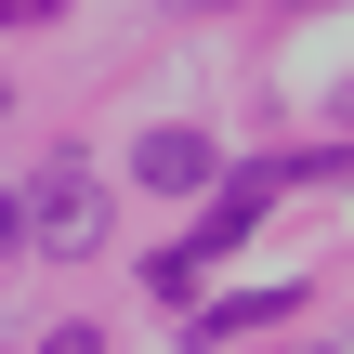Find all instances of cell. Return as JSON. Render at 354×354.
Masks as SVG:
<instances>
[{
  "label": "cell",
  "instance_id": "cell-2",
  "mask_svg": "<svg viewBox=\"0 0 354 354\" xmlns=\"http://www.w3.org/2000/svg\"><path fill=\"white\" fill-rule=\"evenodd\" d=\"M131 184L145 197H197V184H223V145L210 131H145L131 145Z\"/></svg>",
  "mask_w": 354,
  "mask_h": 354
},
{
  "label": "cell",
  "instance_id": "cell-1",
  "mask_svg": "<svg viewBox=\"0 0 354 354\" xmlns=\"http://www.w3.org/2000/svg\"><path fill=\"white\" fill-rule=\"evenodd\" d=\"M13 236H26V250H53V263H79V250L105 236V184L53 158V171H39V184L13 197Z\"/></svg>",
  "mask_w": 354,
  "mask_h": 354
},
{
  "label": "cell",
  "instance_id": "cell-3",
  "mask_svg": "<svg viewBox=\"0 0 354 354\" xmlns=\"http://www.w3.org/2000/svg\"><path fill=\"white\" fill-rule=\"evenodd\" d=\"M39 354H105V342H92V328H53V342H39Z\"/></svg>",
  "mask_w": 354,
  "mask_h": 354
}]
</instances>
